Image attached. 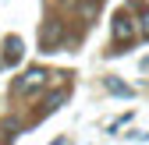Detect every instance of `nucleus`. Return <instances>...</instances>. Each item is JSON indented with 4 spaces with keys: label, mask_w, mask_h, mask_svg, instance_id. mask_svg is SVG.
Returning a JSON list of instances; mask_svg holds the SVG:
<instances>
[{
    "label": "nucleus",
    "mask_w": 149,
    "mask_h": 145,
    "mask_svg": "<svg viewBox=\"0 0 149 145\" xmlns=\"http://www.w3.org/2000/svg\"><path fill=\"white\" fill-rule=\"evenodd\" d=\"M43 85H46V71L43 67H29L25 75L11 85V92L14 96H29V92H36V88H43Z\"/></svg>",
    "instance_id": "nucleus-1"
},
{
    "label": "nucleus",
    "mask_w": 149,
    "mask_h": 145,
    "mask_svg": "<svg viewBox=\"0 0 149 145\" xmlns=\"http://www.w3.org/2000/svg\"><path fill=\"white\" fill-rule=\"evenodd\" d=\"M61 39H64V25H61V21H50V25L39 28V46H43V50L61 46Z\"/></svg>",
    "instance_id": "nucleus-2"
},
{
    "label": "nucleus",
    "mask_w": 149,
    "mask_h": 145,
    "mask_svg": "<svg viewBox=\"0 0 149 145\" xmlns=\"http://www.w3.org/2000/svg\"><path fill=\"white\" fill-rule=\"evenodd\" d=\"M128 39H135V25L128 21V14L121 11V14H114V43L121 46V43H128Z\"/></svg>",
    "instance_id": "nucleus-3"
},
{
    "label": "nucleus",
    "mask_w": 149,
    "mask_h": 145,
    "mask_svg": "<svg viewBox=\"0 0 149 145\" xmlns=\"http://www.w3.org/2000/svg\"><path fill=\"white\" fill-rule=\"evenodd\" d=\"M4 64H18L25 57V46H22V39H18V35H7V43H4Z\"/></svg>",
    "instance_id": "nucleus-4"
},
{
    "label": "nucleus",
    "mask_w": 149,
    "mask_h": 145,
    "mask_svg": "<svg viewBox=\"0 0 149 145\" xmlns=\"http://www.w3.org/2000/svg\"><path fill=\"white\" fill-rule=\"evenodd\" d=\"M103 85H107V92H110V96H132V88H128L121 78H103Z\"/></svg>",
    "instance_id": "nucleus-5"
},
{
    "label": "nucleus",
    "mask_w": 149,
    "mask_h": 145,
    "mask_svg": "<svg viewBox=\"0 0 149 145\" xmlns=\"http://www.w3.org/2000/svg\"><path fill=\"white\" fill-rule=\"evenodd\" d=\"M68 99V88H57V92H53L50 99H46V106H43V113H53V110H57V106Z\"/></svg>",
    "instance_id": "nucleus-6"
},
{
    "label": "nucleus",
    "mask_w": 149,
    "mask_h": 145,
    "mask_svg": "<svg viewBox=\"0 0 149 145\" xmlns=\"http://www.w3.org/2000/svg\"><path fill=\"white\" fill-rule=\"evenodd\" d=\"M139 14H142V35L149 39V7H139Z\"/></svg>",
    "instance_id": "nucleus-7"
},
{
    "label": "nucleus",
    "mask_w": 149,
    "mask_h": 145,
    "mask_svg": "<svg viewBox=\"0 0 149 145\" xmlns=\"http://www.w3.org/2000/svg\"><path fill=\"white\" fill-rule=\"evenodd\" d=\"M0 67H4V57H0Z\"/></svg>",
    "instance_id": "nucleus-8"
},
{
    "label": "nucleus",
    "mask_w": 149,
    "mask_h": 145,
    "mask_svg": "<svg viewBox=\"0 0 149 145\" xmlns=\"http://www.w3.org/2000/svg\"><path fill=\"white\" fill-rule=\"evenodd\" d=\"M53 145H64V142H53Z\"/></svg>",
    "instance_id": "nucleus-9"
}]
</instances>
